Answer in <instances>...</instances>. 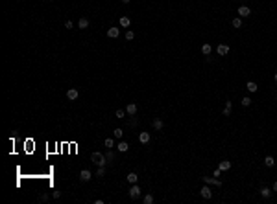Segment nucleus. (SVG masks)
Masks as SVG:
<instances>
[{
    "mask_svg": "<svg viewBox=\"0 0 277 204\" xmlns=\"http://www.w3.org/2000/svg\"><path fill=\"white\" fill-rule=\"evenodd\" d=\"M91 162H92V164H96V166H105V164H107V158H105L102 153L94 151V153L91 155Z\"/></svg>",
    "mask_w": 277,
    "mask_h": 204,
    "instance_id": "f257e3e1",
    "label": "nucleus"
},
{
    "mask_svg": "<svg viewBox=\"0 0 277 204\" xmlns=\"http://www.w3.org/2000/svg\"><path fill=\"white\" fill-rule=\"evenodd\" d=\"M91 178H92V173L89 169H81L80 171V180H81V182H89Z\"/></svg>",
    "mask_w": 277,
    "mask_h": 204,
    "instance_id": "f03ea898",
    "label": "nucleus"
},
{
    "mask_svg": "<svg viewBox=\"0 0 277 204\" xmlns=\"http://www.w3.org/2000/svg\"><path fill=\"white\" fill-rule=\"evenodd\" d=\"M140 197V188L137 186V184H133V186L130 188V199H139Z\"/></svg>",
    "mask_w": 277,
    "mask_h": 204,
    "instance_id": "7ed1b4c3",
    "label": "nucleus"
},
{
    "mask_svg": "<svg viewBox=\"0 0 277 204\" xmlns=\"http://www.w3.org/2000/svg\"><path fill=\"white\" fill-rule=\"evenodd\" d=\"M216 53H218V55H222V57L227 55V53H229V46L227 44H218L216 46Z\"/></svg>",
    "mask_w": 277,
    "mask_h": 204,
    "instance_id": "20e7f679",
    "label": "nucleus"
},
{
    "mask_svg": "<svg viewBox=\"0 0 277 204\" xmlns=\"http://www.w3.org/2000/svg\"><path fill=\"white\" fill-rule=\"evenodd\" d=\"M78 96H80V92H78V88H68V90H67V97H68L70 101L78 99Z\"/></svg>",
    "mask_w": 277,
    "mask_h": 204,
    "instance_id": "39448f33",
    "label": "nucleus"
},
{
    "mask_svg": "<svg viewBox=\"0 0 277 204\" xmlns=\"http://www.w3.org/2000/svg\"><path fill=\"white\" fill-rule=\"evenodd\" d=\"M126 114L135 116V114H137V105H135V103H128V107H126Z\"/></svg>",
    "mask_w": 277,
    "mask_h": 204,
    "instance_id": "423d86ee",
    "label": "nucleus"
},
{
    "mask_svg": "<svg viewBox=\"0 0 277 204\" xmlns=\"http://www.w3.org/2000/svg\"><path fill=\"white\" fill-rule=\"evenodd\" d=\"M200 193H201V197H203V199H211V197H213V191H211L209 186H203Z\"/></svg>",
    "mask_w": 277,
    "mask_h": 204,
    "instance_id": "0eeeda50",
    "label": "nucleus"
},
{
    "mask_svg": "<svg viewBox=\"0 0 277 204\" xmlns=\"http://www.w3.org/2000/svg\"><path fill=\"white\" fill-rule=\"evenodd\" d=\"M238 15L240 17H249V15H251V9H249L248 6H240L238 7Z\"/></svg>",
    "mask_w": 277,
    "mask_h": 204,
    "instance_id": "6e6552de",
    "label": "nucleus"
},
{
    "mask_svg": "<svg viewBox=\"0 0 277 204\" xmlns=\"http://www.w3.org/2000/svg\"><path fill=\"white\" fill-rule=\"evenodd\" d=\"M118 35H120V30H118V28H109V30H107V37H109V39H116Z\"/></svg>",
    "mask_w": 277,
    "mask_h": 204,
    "instance_id": "1a4fd4ad",
    "label": "nucleus"
},
{
    "mask_svg": "<svg viewBox=\"0 0 277 204\" xmlns=\"http://www.w3.org/2000/svg\"><path fill=\"white\" fill-rule=\"evenodd\" d=\"M203 182H207V184H214V186H218V188L222 186L220 180H218V178H213V176H203Z\"/></svg>",
    "mask_w": 277,
    "mask_h": 204,
    "instance_id": "9d476101",
    "label": "nucleus"
},
{
    "mask_svg": "<svg viewBox=\"0 0 277 204\" xmlns=\"http://www.w3.org/2000/svg\"><path fill=\"white\" fill-rule=\"evenodd\" d=\"M78 28H80V30H87L89 28V20L85 17H81L80 20H78Z\"/></svg>",
    "mask_w": 277,
    "mask_h": 204,
    "instance_id": "9b49d317",
    "label": "nucleus"
},
{
    "mask_svg": "<svg viewBox=\"0 0 277 204\" xmlns=\"http://www.w3.org/2000/svg\"><path fill=\"white\" fill-rule=\"evenodd\" d=\"M139 142L140 143H148V142H150V132H140V134H139Z\"/></svg>",
    "mask_w": 277,
    "mask_h": 204,
    "instance_id": "f8f14e48",
    "label": "nucleus"
},
{
    "mask_svg": "<svg viewBox=\"0 0 277 204\" xmlns=\"http://www.w3.org/2000/svg\"><path fill=\"white\" fill-rule=\"evenodd\" d=\"M201 53L209 57L211 53H213V46H211V44H203V46H201Z\"/></svg>",
    "mask_w": 277,
    "mask_h": 204,
    "instance_id": "ddd939ff",
    "label": "nucleus"
},
{
    "mask_svg": "<svg viewBox=\"0 0 277 204\" xmlns=\"http://www.w3.org/2000/svg\"><path fill=\"white\" fill-rule=\"evenodd\" d=\"M126 178H128V182H130V184H137V180H139V175H137V173H133V171H131V173L128 175Z\"/></svg>",
    "mask_w": 277,
    "mask_h": 204,
    "instance_id": "4468645a",
    "label": "nucleus"
},
{
    "mask_svg": "<svg viewBox=\"0 0 277 204\" xmlns=\"http://www.w3.org/2000/svg\"><path fill=\"white\" fill-rule=\"evenodd\" d=\"M218 167H220L222 171H227V169H231V162H227V160H222V162L218 164Z\"/></svg>",
    "mask_w": 277,
    "mask_h": 204,
    "instance_id": "2eb2a0df",
    "label": "nucleus"
},
{
    "mask_svg": "<svg viewBox=\"0 0 277 204\" xmlns=\"http://www.w3.org/2000/svg\"><path fill=\"white\" fill-rule=\"evenodd\" d=\"M130 24H131L130 17H120V26H122V28H130Z\"/></svg>",
    "mask_w": 277,
    "mask_h": 204,
    "instance_id": "dca6fc26",
    "label": "nucleus"
},
{
    "mask_svg": "<svg viewBox=\"0 0 277 204\" xmlns=\"http://www.w3.org/2000/svg\"><path fill=\"white\" fill-rule=\"evenodd\" d=\"M151 125H153V129H157V131H161V129H163V120H159V118H155V120L151 121Z\"/></svg>",
    "mask_w": 277,
    "mask_h": 204,
    "instance_id": "f3484780",
    "label": "nucleus"
},
{
    "mask_svg": "<svg viewBox=\"0 0 277 204\" xmlns=\"http://www.w3.org/2000/svg\"><path fill=\"white\" fill-rule=\"evenodd\" d=\"M259 90V87H257V83H253V81H248V92H257Z\"/></svg>",
    "mask_w": 277,
    "mask_h": 204,
    "instance_id": "a211bd4d",
    "label": "nucleus"
},
{
    "mask_svg": "<svg viewBox=\"0 0 277 204\" xmlns=\"http://www.w3.org/2000/svg\"><path fill=\"white\" fill-rule=\"evenodd\" d=\"M116 149H118V151H120V153H126V151H128V149H130V145H128V143H126V142H120V143H118V145H116Z\"/></svg>",
    "mask_w": 277,
    "mask_h": 204,
    "instance_id": "6ab92c4d",
    "label": "nucleus"
},
{
    "mask_svg": "<svg viewBox=\"0 0 277 204\" xmlns=\"http://www.w3.org/2000/svg\"><path fill=\"white\" fill-rule=\"evenodd\" d=\"M264 164H266L268 167H274V166H275V160H274V156H266V158H264Z\"/></svg>",
    "mask_w": 277,
    "mask_h": 204,
    "instance_id": "aec40b11",
    "label": "nucleus"
},
{
    "mask_svg": "<svg viewBox=\"0 0 277 204\" xmlns=\"http://www.w3.org/2000/svg\"><path fill=\"white\" fill-rule=\"evenodd\" d=\"M260 195H262L264 199H270V195H272V190H270V188H262V190H260Z\"/></svg>",
    "mask_w": 277,
    "mask_h": 204,
    "instance_id": "412c9836",
    "label": "nucleus"
},
{
    "mask_svg": "<svg viewBox=\"0 0 277 204\" xmlns=\"http://www.w3.org/2000/svg\"><path fill=\"white\" fill-rule=\"evenodd\" d=\"M231 24H233V28H240V26H242V18H240V17H235Z\"/></svg>",
    "mask_w": 277,
    "mask_h": 204,
    "instance_id": "4be33fe9",
    "label": "nucleus"
},
{
    "mask_svg": "<svg viewBox=\"0 0 277 204\" xmlns=\"http://www.w3.org/2000/svg\"><path fill=\"white\" fill-rule=\"evenodd\" d=\"M104 143H105V147H107V149H113V147H115V140H113V138H107Z\"/></svg>",
    "mask_w": 277,
    "mask_h": 204,
    "instance_id": "5701e85b",
    "label": "nucleus"
},
{
    "mask_svg": "<svg viewBox=\"0 0 277 204\" xmlns=\"http://www.w3.org/2000/svg\"><path fill=\"white\" fill-rule=\"evenodd\" d=\"M144 204H153V195H144Z\"/></svg>",
    "mask_w": 277,
    "mask_h": 204,
    "instance_id": "b1692460",
    "label": "nucleus"
},
{
    "mask_svg": "<svg viewBox=\"0 0 277 204\" xmlns=\"http://www.w3.org/2000/svg\"><path fill=\"white\" fill-rule=\"evenodd\" d=\"M105 175V166H98V171H96V176H104Z\"/></svg>",
    "mask_w": 277,
    "mask_h": 204,
    "instance_id": "393cba45",
    "label": "nucleus"
},
{
    "mask_svg": "<svg viewBox=\"0 0 277 204\" xmlns=\"http://www.w3.org/2000/svg\"><path fill=\"white\" fill-rule=\"evenodd\" d=\"M126 39H128V41H133V39H135V33L131 30H128L126 31Z\"/></svg>",
    "mask_w": 277,
    "mask_h": 204,
    "instance_id": "a878e982",
    "label": "nucleus"
},
{
    "mask_svg": "<svg viewBox=\"0 0 277 204\" xmlns=\"http://www.w3.org/2000/svg\"><path fill=\"white\" fill-rule=\"evenodd\" d=\"M122 136H124V131H122V129H115V138H122Z\"/></svg>",
    "mask_w": 277,
    "mask_h": 204,
    "instance_id": "bb28decb",
    "label": "nucleus"
},
{
    "mask_svg": "<svg viewBox=\"0 0 277 204\" xmlns=\"http://www.w3.org/2000/svg\"><path fill=\"white\" fill-rule=\"evenodd\" d=\"M249 105H251V99H249L248 96L242 97V107H249Z\"/></svg>",
    "mask_w": 277,
    "mask_h": 204,
    "instance_id": "cd10ccee",
    "label": "nucleus"
},
{
    "mask_svg": "<svg viewBox=\"0 0 277 204\" xmlns=\"http://www.w3.org/2000/svg\"><path fill=\"white\" fill-rule=\"evenodd\" d=\"M105 158H107V162H113V160H115V155H113V151H111V149H109V153L105 155Z\"/></svg>",
    "mask_w": 277,
    "mask_h": 204,
    "instance_id": "c85d7f7f",
    "label": "nucleus"
},
{
    "mask_svg": "<svg viewBox=\"0 0 277 204\" xmlns=\"http://www.w3.org/2000/svg\"><path fill=\"white\" fill-rule=\"evenodd\" d=\"M115 114H116V118H120V120H122V118L126 116V111H120V109H118V111H116Z\"/></svg>",
    "mask_w": 277,
    "mask_h": 204,
    "instance_id": "c756f323",
    "label": "nucleus"
},
{
    "mask_svg": "<svg viewBox=\"0 0 277 204\" xmlns=\"http://www.w3.org/2000/svg\"><path fill=\"white\" fill-rule=\"evenodd\" d=\"M220 175H222V169H220V167H216V169L213 171V176H216V178H218Z\"/></svg>",
    "mask_w": 277,
    "mask_h": 204,
    "instance_id": "7c9ffc66",
    "label": "nucleus"
},
{
    "mask_svg": "<svg viewBox=\"0 0 277 204\" xmlns=\"http://www.w3.org/2000/svg\"><path fill=\"white\" fill-rule=\"evenodd\" d=\"M65 28H67V30H72V28H74L72 20H67V22H65Z\"/></svg>",
    "mask_w": 277,
    "mask_h": 204,
    "instance_id": "2f4dec72",
    "label": "nucleus"
},
{
    "mask_svg": "<svg viewBox=\"0 0 277 204\" xmlns=\"http://www.w3.org/2000/svg\"><path fill=\"white\" fill-rule=\"evenodd\" d=\"M224 116H231V109L225 107V109H224Z\"/></svg>",
    "mask_w": 277,
    "mask_h": 204,
    "instance_id": "473e14b6",
    "label": "nucleus"
},
{
    "mask_svg": "<svg viewBox=\"0 0 277 204\" xmlns=\"http://www.w3.org/2000/svg\"><path fill=\"white\" fill-rule=\"evenodd\" d=\"M52 197H54V199H59V197H61V191H54Z\"/></svg>",
    "mask_w": 277,
    "mask_h": 204,
    "instance_id": "72a5a7b5",
    "label": "nucleus"
},
{
    "mask_svg": "<svg viewBox=\"0 0 277 204\" xmlns=\"http://www.w3.org/2000/svg\"><path fill=\"white\" fill-rule=\"evenodd\" d=\"M39 201H43V202L48 201V195H41V197H39Z\"/></svg>",
    "mask_w": 277,
    "mask_h": 204,
    "instance_id": "f704fd0d",
    "label": "nucleus"
},
{
    "mask_svg": "<svg viewBox=\"0 0 277 204\" xmlns=\"http://www.w3.org/2000/svg\"><path fill=\"white\" fill-rule=\"evenodd\" d=\"M272 191H277V180L274 182V186H272Z\"/></svg>",
    "mask_w": 277,
    "mask_h": 204,
    "instance_id": "c9c22d12",
    "label": "nucleus"
},
{
    "mask_svg": "<svg viewBox=\"0 0 277 204\" xmlns=\"http://www.w3.org/2000/svg\"><path fill=\"white\" fill-rule=\"evenodd\" d=\"M122 2H124V4H130V2H131V0H122Z\"/></svg>",
    "mask_w": 277,
    "mask_h": 204,
    "instance_id": "e433bc0d",
    "label": "nucleus"
},
{
    "mask_svg": "<svg viewBox=\"0 0 277 204\" xmlns=\"http://www.w3.org/2000/svg\"><path fill=\"white\" fill-rule=\"evenodd\" d=\"M274 79H275V83H277V74H275V76H274Z\"/></svg>",
    "mask_w": 277,
    "mask_h": 204,
    "instance_id": "4c0bfd02",
    "label": "nucleus"
}]
</instances>
